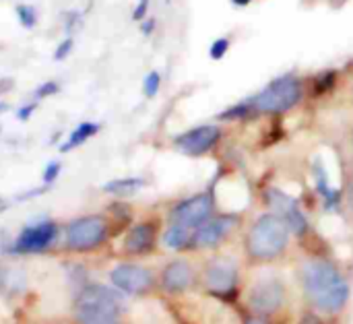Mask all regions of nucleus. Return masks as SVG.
<instances>
[{"label": "nucleus", "mask_w": 353, "mask_h": 324, "mask_svg": "<svg viewBox=\"0 0 353 324\" xmlns=\"http://www.w3.org/2000/svg\"><path fill=\"white\" fill-rule=\"evenodd\" d=\"M302 283L310 302L327 314H337L347 306L350 285L327 261H310L302 267Z\"/></svg>", "instance_id": "obj_1"}, {"label": "nucleus", "mask_w": 353, "mask_h": 324, "mask_svg": "<svg viewBox=\"0 0 353 324\" xmlns=\"http://www.w3.org/2000/svg\"><path fill=\"white\" fill-rule=\"evenodd\" d=\"M124 314V298L116 287L87 285L74 302V318L79 324H120Z\"/></svg>", "instance_id": "obj_2"}, {"label": "nucleus", "mask_w": 353, "mask_h": 324, "mask_svg": "<svg viewBox=\"0 0 353 324\" xmlns=\"http://www.w3.org/2000/svg\"><path fill=\"white\" fill-rule=\"evenodd\" d=\"M290 234V225L279 215H261L248 230L246 250L254 261H273L288 248Z\"/></svg>", "instance_id": "obj_3"}, {"label": "nucleus", "mask_w": 353, "mask_h": 324, "mask_svg": "<svg viewBox=\"0 0 353 324\" xmlns=\"http://www.w3.org/2000/svg\"><path fill=\"white\" fill-rule=\"evenodd\" d=\"M302 95L304 85L300 77L288 72L273 79L254 97H250V105L254 114H285L302 101Z\"/></svg>", "instance_id": "obj_4"}, {"label": "nucleus", "mask_w": 353, "mask_h": 324, "mask_svg": "<svg viewBox=\"0 0 353 324\" xmlns=\"http://www.w3.org/2000/svg\"><path fill=\"white\" fill-rule=\"evenodd\" d=\"M110 236V223L103 215H83L64 227V244L72 252H91Z\"/></svg>", "instance_id": "obj_5"}, {"label": "nucleus", "mask_w": 353, "mask_h": 324, "mask_svg": "<svg viewBox=\"0 0 353 324\" xmlns=\"http://www.w3.org/2000/svg\"><path fill=\"white\" fill-rule=\"evenodd\" d=\"M60 236V227L52 219H41L35 223H29L21 230L17 240L12 242L14 254H41L50 250Z\"/></svg>", "instance_id": "obj_6"}, {"label": "nucleus", "mask_w": 353, "mask_h": 324, "mask_svg": "<svg viewBox=\"0 0 353 324\" xmlns=\"http://www.w3.org/2000/svg\"><path fill=\"white\" fill-rule=\"evenodd\" d=\"M215 201L209 192L194 194L190 199L180 201L172 211H170V223L172 225H182L188 230H196L203 225L209 217H213Z\"/></svg>", "instance_id": "obj_7"}, {"label": "nucleus", "mask_w": 353, "mask_h": 324, "mask_svg": "<svg viewBox=\"0 0 353 324\" xmlns=\"http://www.w3.org/2000/svg\"><path fill=\"white\" fill-rule=\"evenodd\" d=\"M221 128L215 124H201L186 132H180L174 136V147L190 157L207 155L219 141H221Z\"/></svg>", "instance_id": "obj_8"}, {"label": "nucleus", "mask_w": 353, "mask_h": 324, "mask_svg": "<svg viewBox=\"0 0 353 324\" xmlns=\"http://www.w3.org/2000/svg\"><path fill=\"white\" fill-rule=\"evenodd\" d=\"M267 205L271 207V211L275 215H279L294 234L304 236L308 230V219L304 215V211L300 209L298 201L290 194H285L279 188H269L267 190Z\"/></svg>", "instance_id": "obj_9"}, {"label": "nucleus", "mask_w": 353, "mask_h": 324, "mask_svg": "<svg viewBox=\"0 0 353 324\" xmlns=\"http://www.w3.org/2000/svg\"><path fill=\"white\" fill-rule=\"evenodd\" d=\"M110 281L118 292L124 294H145L153 287V275L149 269L139 267V265H118L112 273H110Z\"/></svg>", "instance_id": "obj_10"}, {"label": "nucleus", "mask_w": 353, "mask_h": 324, "mask_svg": "<svg viewBox=\"0 0 353 324\" xmlns=\"http://www.w3.org/2000/svg\"><path fill=\"white\" fill-rule=\"evenodd\" d=\"M285 300V290L279 281H261L248 294V306L256 314H275Z\"/></svg>", "instance_id": "obj_11"}, {"label": "nucleus", "mask_w": 353, "mask_h": 324, "mask_svg": "<svg viewBox=\"0 0 353 324\" xmlns=\"http://www.w3.org/2000/svg\"><path fill=\"white\" fill-rule=\"evenodd\" d=\"M205 283L209 287L211 294L215 296H230L236 290L238 283V269L232 261L228 259H217L209 265L207 273H205Z\"/></svg>", "instance_id": "obj_12"}, {"label": "nucleus", "mask_w": 353, "mask_h": 324, "mask_svg": "<svg viewBox=\"0 0 353 324\" xmlns=\"http://www.w3.org/2000/svg\"><path fill=\"white\" fill-rule=\"evenodd\" d=\"M236 225L234 215H221V217H209L203 225L194 230L192 248H213L221 240L230 236V232Z\"/></svg>", "instance_id": "obj_13"}, {"label": "nucleus", "mask_w": 353, "mask_h": 324, "mask_svg": "<svg viewBox=\"0 0 353 324\" xmlns=\"http://www.w3.org/2000/svg\"><path fill=\"white\" fill-rule=\"evenodd\" d=\"M155 234H157V227L153 221H143V223L132 225L124 238V250L130 254L149 252L155 244Z\"/></svg>", "instance_id": "obj_14"}, {"label": "nucleus", "mask_w": 353, "mask_h": 324, "mask_svg": "<svg viewBox=\"0 0 353 324\" xmlns=\"http://www.w3.org/2000/svg\"><path fill=\"white\" fill-rule=\"evenodd\" d=\"M161 283L168 292H184L194 283V271L188 263L184 261H174L170 263L163 273H161Z\"/></svg>", "instance_id": "obj_15"}, {"label": "nucleus", "mask_w": 353, "mask_h": 324, "mask_svg": "<svg viewBox=\"0 0 353 324\" xmlns=\"http://www.w3.org/2000/svg\"><path fill=\"white\" fill-rule=\"evenodd\" d=\"M99 130H101V124H99V122H89V120L81 122L79 126L72 128V132H70V134L66 136V141L60 145V151H62V153H70V151L83 147V145H85L87 141H91Z\"/></svg>", "instance_id": "obj_16"}, {"label": "nucleus", "mask_w": 353, "mask_h": 324, "mask_svg": "<svg viewBox=\"0 0 353 324\" xmlns=\"http://www.w3.org/2000/svg\"><path fill=\"white\" fill-rule=\"evenodd\" d=\"M314 180H316V190H319V194H321V199H323V205H325V209L327 211H333V209H337L339 207V203H341V192L339 190H335L331 184H329V176H327V172H325V168L323 165H314Z\"/></svg>", "instance_id": "obj_17"}, {"label": "nucleus", "mask_w": 353, "mask_h": 324, "mask_svg": "<svg viewBox=\"0 0 353 324\" xmlns=\"http://www.w3.org/2000/svg\"><path fill=\"white\" fill-rule=\"evenodd\" d=\"M192 238H194V230L170 223V227L163 234V244L172 250H186L192 248Z\"/></svg>", "instance_id": "obj_18"}, {"label": "nucleus", "mask_w": 353, "mask_h": 324, "mask_svg": "<svg viewBox=\"0 0 353 324\" xmlns=\"http://www.w3.org/2000/svg\"><path fill=\"white\" fill-rule=\"evenodd\" d=\"M145 186L143 178H118V180H110L101 186L103 192L114 194V196H128L137 190H141Z\"/></svg>", "instance_id": "obj_19"}, {"label": "nucleus", "mask_w": 353, "mask_h": 324, "mask_svg": "<svg viewBox=\"0 0 353 324\" xmlns=\"http://www.w3.org/2000/svg\"><path fill=\"white\" fill-rule=\"evenodd\" d=\"M252 116H256V114H254V110L250 105V99H244V101H238V103L230 105L228 110H223L217 116V120H225V122L228 120H248Z\"/></svg>", "instance_id": "obj_20"}, {"label": "nucleus", "mask_w": 353, "mask_h": 324, "mask_svg": "<svg viewBox=\"0 0 353 324\" xmlns=\"http://www.w3.org/2000/svg\"><path fill=\"white\" fill-rule=\"evenodd\" d=\"M14 14H17V21H19V25L23 29H33L37 25V21H39L37 10L31 4H17L14 6Z\"/></svg>", "instance_id": "obj_21"}, {"label": "nucleus", "mask_w": 353, "mask_h": 324, "mask_svg": "<svg viewBox=\"0 0 353 324\" xmlns=\"http://www.w3.org/2000/svg\"><path fill=\"white\" fill-rule=\"evenodd\" d=\"M161 89V74L157 70H151L147 72V77L143 79V95L147 99H153Z\"/></svg>", "instance_id": "obj_22"}, {"label": "nucleus", "mask_w": 353, "mask_h": 324, "mask_svg": "<svg viewBox=\"0 0 353 324\" xmlns=\"http://www.w3.org/2000/svg\"><path fill=\"white\" fill-rule=\"evenodd\" d=\"M60 91H62V85H60L58 81H43L41 85H37V87H35V91H33V99L43 101V99H48V97L58 95Z\"/></svg>", "instance_id": "obj_23"}, {"label": "nucleus", "mask_w": 353, "mask_h": 324, "mask_svg": "<svg viewBox=\"0 0 353 324\" xmlns=\"http://www.w3.org/2000/svg\"><path fill=\"white\" fill-rule=\"evenodd\" d=\"M72 48H74V37H72V35H64V39L56 45L52 58H54L56 62H62V60H66V58L70 56Z\"/></svg>", "instance_id": "obj_24"}, {"label": "nucleus", "mask_w": 353, "mask_h": 324, "mask_svg": "<svg viewBox=\"0 0 353 324\" xmlns=\"http://www.w3.org/2000/svg\"><path fill=\"white\" fill-rule=\"evenodd\" d=\"M60 172H62V163H60V161H50V163L46 165L43 174H41V182H43V186H52V184L58 180Z\"/></svg>", "instance_id": "obj_25"}, {"label": "nucleus", "mask_w": 353, "mask_h": 324, "mask_svg": "<svg viewBox=\"0 0 353 324\" xmlns=\"http://www.w3.org/2000/svg\"><path fill=\"white\" fill-rule=\"evenodd\" d=\"M81 25H83V14L79 10H68L64 14V31H66V35H72V31L79 29Z\"/></svg>", "instance_id": "obj_26"}, {"label": "nucleus", "mask_w": 353, "mask_h": 324, "mask_svg": "<svg viewBox=\"0 0 353 324\" xmlns=\"http://www.w3.org/2000/svg\"><path fill=\"white\" fill-rule=\"evenodd\" d=\"M230 50V39L228 37H217L213 43H211V50H209V56L213 60H221Z\"/></svg>", "instance_id": "obj_27"}, {"label": "nucleus", "mask_w": 353, "mask_h": 324, "mask_svg": "<svg viewBox=\"0 0 353 324\" xmlns=\"http://www.w3.org/2000/svg\"><path fill=\"white\" fill-rule=\"evenodd\" d=\"M37 105H39V101L37 99H33V101H27V103H23L19 110H17V118L21 120V122H27L31 116H33V112L37 110Z\"/></svg>", "instance_id": "obj_28"}, {"label": "nucleus", "mask_w": 353, "mask_h": 324, "mask_svg": "<svg viewBox=\"0 0 353 324\" xmlns=\"http://www.w3.org/2000/svg\"><path fill=\"white\" fill-rule=\"evenodd\" d=\"M149 6H151V2L149 0H139L137 2V6L132 8V21H137V23H141L143 19H147V12H149Z\"/></svg>", "instance_id": "obj_29"}, {"label": "nucleus", "mask_w": 353, "mask_h": 324, "mask_svg": "<svg viewBox=\"0 0 353 324\" xmlns=\"http://www.w3.org/2000/svg\"><path fill=\"white\" fill-rule=\"evenodd\" d=\"M335 85V72H325V74H319L316 77V91H327Z\"/></svg>", "instance_id": "obj_30"}, {"label": "nucleus", "mask_w": 353, "mask_h": 324, "mask_svg": "<svg viewBox=\"0 0 353 324\" xmlns=\"http://www.w3.org/2000/svg\"><path fill=\"white\" fill-rule=\"evenodd\" d=\"M139 25H141V33H143L145 37H149V35H153V31H155V27H157V21H155L153 17H147V19H143Z\"/></svg>", "instance_id": "obj_31"}, {"label": "nucleus", "mask_w": 353, "mask_h": 324, "mask_svg": "<svg viewBox=\"0 0 353 324\" xmlns=\"http://www.w3.org/2000/svg\"><path fill=\"white\" fill-rule=\"evenodd\" d=\"M246 324H269L267 321H263V318H259V316H252V318H248Z\"/></svg>", "instance_id": "obj_32"}, {"label": "nucleus", "mask_w": 353, "mask_h": 324, "mask_svg": "<svg viewBox=\"0 0 353 324\" xmlns=\"http://www.w3.org/2000/svg\"><path fill=\"white\" fill-rule=\"evenodd\" d=\"M232 2H234L236 6H246V4H250L252 0H232Z\"/></svg>", "instance_id": "obj_33"}, {"label": "nucleus", "mask_w": 353, "mask_h": 324, "mask_svg": "<svg viewBox=\"0 0 353 324\" xmlns=\"http://www.w3.org/2000/svg\"><path fill=\"white\" fill-rule=\"evenodd\" d=\"M8 110V103L6 101H0V114H4Z\"/></svg>", "instance_id": "obj_34"}, {"label": "nucleus", "mask_w": 353, "mask_h": 324, "mask_svg": "<svg viewBox=\"0 0 353 324\" xmlns=\"http://www.w3.org/2000/svg\"><path fill=\"white\" fill-rule=\"evenodd\" d=\"M352 207H353V188H352Z\"/></svg>", "instance_id": "obj_35"}, {"label": "nucleus", "mask_w": 353, "mask_h": 324, "mask_svg": "<svg viewBox=\"0 0 353 324\" xmlns=\"http://www.w3.org/2000/svg\"><path fill=\"white\" fill-rule=\"evenodd\" d=\"M0 132H2V126H0Z\"/></svg>", "instance_id": "obj_36"}, {"label": "nucleus", "mask_w": 353, "mask_h": 324, "mask_svg": "<svg viewBox=\"0 0 353 324\" xmlns=\"http://www.w3.org/2000/svg\"><path fill=\"white\" fill-rule=\"evenodd\" d=\"M0 95H2V89H0Z\"/></svg>", "instance_id": "obj_37"}]
</instances>
